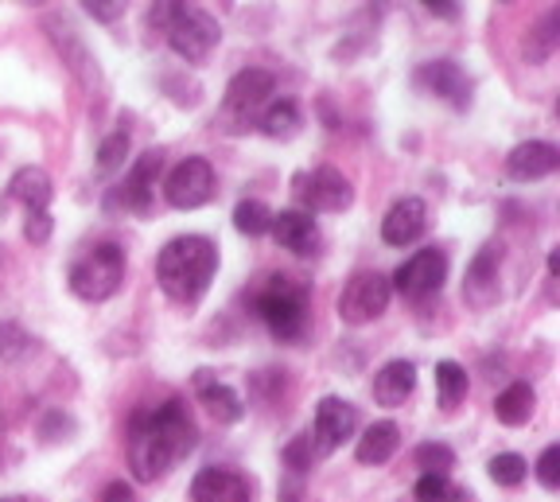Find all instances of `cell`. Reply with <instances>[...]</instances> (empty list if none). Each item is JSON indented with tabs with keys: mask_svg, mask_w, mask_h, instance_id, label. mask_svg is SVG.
Listing matches in <instances>:
<instances>
[{
	"mask_svg": "<svg viewBox=\"0 0 560 502\" xmlns=\"http://www.w3.org/2000/svg\"><path fill=\"white\" fill-rule=\"evenodd\" d=\"M129 436V471L140 483H156L184 456L195 452L199 429L179 397H167L156 409H137L125 424Z\"/></svg>",
	"mask_w": 560,
	"mask_h": 502,
	"instance_id": "cell-1",
	"label": "cell"
},
{
	"mask_svg": "<svg viewBox=\"0 0 560 502\" xmlns=\"http://www.w3.org/2000/svg\"><path fill=\"white\" fill-rule=\"evenodd\" d=\"M219 273V249L202 234H179L156 257V281L172 304H199Z\"/></svg>",
	"mask_w": 560,
	"mask_h": 502,
	"instance_id": "cell-2",
	"label": "cell"
},
{
	"mask_svg": "<svg viewBox=\"0 0 560 502\" xmlns=\"http://www.w3.org/2000/svg\"><path fill=\"white\" fill-rule=\"evenodd\" d=\"M152 20L167 32L172 51L187 62H207L222 39L219 20L210 16L207 9H199V4H156Z\"/></svg>",
	"mask_w": 560,
	"mask_h": 502,
	"instance_id": "cell-3",
	"label": "cell"
},
{
	"mask_svg": "<svg viewBox=\"0 0 560 502\" xmlns=\"http://www.w3.org/2000/svg\"><path fill=\"white\" fill-rule=\"evenodd\" d=\"M125 284V249L117 242H102L90 254H82L70 265V292L90 304L117 296V289Z\"/></svg>",
	"mask_w": 560,
	"mask_h": 502,
	"instance_id": "cell-4",
	"label": "cell"
},
{
	"mask_svg": "<svg viewBox=\"0 0 560 502\" xmlns=\"http://www.w3.org/2000/svg\"><path fill=\"white\" fill-rule=\"evenodd\" d=\"M257 312H261L265 327H269L277 339L292 343L307 327V289L284 273L269 277V284H265L261 296H257Z\"/></svg>",
	"mask_w": 560,
	"mask_h": 502,
	"instance_id": "cell-5",
	"label": "cell"
},
{
	"mask_svg": "<svg viewBox=\"0 0 560 502\" xmlns=\"http://www.w3.org/2000/svg\"><path fill=\"white\" fill-rule=\"evenodd\" d=\"M292 191H296V199L307 207V214H339L354 203V187H350V179L331 164L300 172Z\"/></svg>",
	"mask_w": 560,
	"mask_h": 502,
	"instance_id": "cell-6",
	"label": "cell"
},
{
	"mask_svg": "<svg viewBox=\"0 0 560 502\" xmlns=\"http://www.w3.org/2000/svg\"><path fill=\"white\" fill-rule=\"evenodd\" d=\"M272 90H277V79L265 67H245L230 79L226 97H222V121H230L234 129H245L254 121L257 109L265 102H272Z\"/></svg>",
	"mask_w": 560,
	"mask_h": 502,
	"instance_id": "cell-7",
	"label": "cell"
},
{
	"mask_svg": "<svg viewBox=\"0 0 560 502\" xmlns=\"http://www.w3.org/2000/svg\"><path fill=\"white\" fill-rule=\"evenodd\" d=\"M389 296H394V289L382 273H354L339 292V319L350 327L374 324L389 308Z\"/></svg>",
	"mask_w": 560,
	"mask_h": 502,
	"instance_id": "cell-8",
	"label": "cell"
},
{
	"mask_svg": "<svg viewBox=\"0 0 560 502\" xmlns=\"http://www.w3.org/2000/svg\"><path fill=\"white\" fill-rule=\"evenodd\" d=\"M214 195V167L202 156H187L167 172L164 179V199L175 211H195V207L210 203Z\"/></svg>",
	"mask_w": 560,
	"mask_h": 502,
	"instance_id": "cell-9",
	"label": "cell"
},
{
	"mask_svg": "<svg viewBox=\"0 0 560 502\" xmlns=\"http://www.w3.org/2000/svg\"><path fill=\"white\" fill-rule=\"evenodd\" d=\"M359 432V409L342 401V397H324L315 406V424H312V448L315 456H331L339 444H347Z\"/></svg>",
	"mask_w": 560,
	"mask_h": 502,
	"instance_id": "cell-10",
	"label": "cell"
},
{
	"mask_svg": "<svg viewBox=\"0 0 560 502\" xmlns=\"http://www.w3.org/2000/svg\"><path fill=\"white\" fill-rule=\"evenodd\" d=\"M444 277H447V254L444 249H420L417 257H409V261L397 269L394 281H389V289H397L405 300L417 304V300L440 292Z\"/></svg>",
	"mask_w": 560,
	"mask_h": 502,
	"instance_id": "cell-11",
	"label": "cell"
},
{
	"mask_svg": "<svg viewBox=\"0 0 560 502\" xmlns=\"http://www.w3.org/2000/svg\"><path fill=\"white\" fill-rule=\"evenodd\" d=\"M417 86L424 90V94L452 102V109H459V114L471 106V79H467L464 67H459V62H452V59L420 62V67H417Z\"/></svg>",
	"mask_w": 560,
	"mask_h": 502,
	"instance_id": "cell-12",
	"label": "cell"
},
{
	"mask_svg": "<svg viewBox=\"0 0 560 502\" xmlns=\"http://www.w3.org/2000/svg\"><path fill=\"white\" fill-rule=\"evenodd\" d=\"M164 172V152L149 149L137 164L125 172V184L117 187V203L132 214H149L152 211V199H156V179Z\"/></svg>",
	"mask_w": 560,
	"mask_h": 502,
	"instance_id": "cell-13",
	"label": "cell"
},
{
	"mask_svg": "<svg viewBox=\"0 0 560 502\" xmlns=\"http://www.w3.org/2000/svg\"><path fill=\"white\" fill-rule=\"evenodd\" d=\"M499 269H502V242H487L467 265L464 296L471 308H490L499 300Z\"/></svg>",
	"mask_w": 560,
	"mask_h": 502,
	"instance_id": "cell-14",
	"label": "cell"
},
{
	"mask_svg": "<svg viewBox=\"0 0 560 502\" xmlns=\"http://www.w3.org/2000/svg\"><path fill=\"white\" fill-rule=\"evenodd\" d=\"M269 234L277 238L280 249H289V254H296V257H315V254H319V246H324V238H319V226H315V219L307 211L272 214Z\"/></svg>",
	"mask_w": 560,
	"mask_h": 502,
	"instance_id": "cell-15",
	"label": "cell"
},
{
	"mask_svg": "<svg viewBox=\"0 0 560 502\" xmlns=\"http://www.w3.org/2000/svg\"><path fill=\"white\" fill-rule=\"evenodd\" d=\"M191 502H254V494L234 467H202L191 479Z\"/></svg>",
	"mask_w": 560,
	"mask_h": 502,
	"instance_id": "cell-16",
	"label": "cell"
},
{
	"mask_svg": "<svg viewBox=\"0 0 560 502\" xmlns=\"http://www.w3.org/2000/svg\"><path fill=\"white\" fill-rule=\"evenodd\" d=\"M424 226H429V207H424V199L409 195V199H397V203L385 211L382 242L385 246H409V242H417L420 234H424Z\"/></svg>",
	"mask_w": 560,
	"mask_h": 502,
	"instance_id": "cell-17",
	"label": "cell"
},
{
	"mask_svg": "<svg viewBox=\"0 0 560 502\" xmlns=\"http://www.w3.org/2000/svg\"><path fill=\"white\" fill-rule=\"evenodd\" d=\"M557 167H560V152L545 141H525L506 156V172L517 184H537V179L552 176Z\"/></svg>",
	"mask_w": 560,
	"mask_h": 502,
	"instance_id": "cell-18",
	"label": "cell"
},
{
	"mask_svg": "<svg viewBox=\"0 0 560 502\" xmlns=\"http://www.w3.org/2000/svg\"><path fill=\"white\" fill-rule=\"evenodd\" d=\"M374 401L382 409H397L409 401V394L417 389V366L405 359H394V362H385L382 371L374 374Z\"/></svg>",
	"mask_w": 560,
	"mask_h": 502,
	"instance_id": "cell-19",
	"label": "cell"
},
{
	"mask_svg": "<svg viewBox=\"0 0 560 502\" xmlns=\"http://www.w3.org/2000/svg\"><path fill=\"white\" fill-rule=\"evenodd\" d=\"M195 394H199V406L207 409L214 421H222V424L242 421V413H245L242 397H237L226 382H214L207 371H199V374H195Z\"/></svg>",
	"mask_w": 560,
	"mask_h": 502,
	"instance_id": "cell-20",
	"label": "cell"
},
{
	"mask_svg": "<svg viewBox=\"0 0 560 502\" xmlns=\"http://www.w3.org/2000/svg\"><path fill=\"white\" fill-rule=\"evenodd\" d=\"M397 448H401V429H397L394 421H374L366 432H362L354 456H359V464H366V467H382L397 456Z\"/></svg>",
	"mask_w": 560,
	"mask_h": 502,
	"instance_id": "cell-21",
	"label": "cell"
},
{
	"mask_svg": "<svg viewBox=\"0 0 560 502\" xmlns=\"http://www.w3.org/2000/svg\"><path fill=\"white\" fill-rule=\"evenodd\" d=\"M534 409H537V389L529 386V382H510V386L494 397V417H499L506 429H522V424H529Z\"/></svg>",
	"mask_w": 560,
	"mask_h": 502,
	"instance_id": "cell-22",
	"label": "cell"
},
{
	"mask_svg": "<svg viewBox=\"0 0 560 502\" xmlns=\"http://www.w3.org/2000/svg\"><path fill=\"white\" fill-rule=\"evenodd\" d=\"M257 125H261L265 137H277V141H289L296 137L300 125H304V114H300L296 97H272L269 106L257 114Z\"/></svg>",
	"mask_w": 560,
	"mask_h": 502,
	"instance_id": "cell-23",
	"label": "cell"
},
{
	"mask_svg": "<svg viewBox=\"0 0 560 502\" xmlns=\"http://www.w3.org/2000/svg\"><path fill=\"white\" fill-rule=\"evenodd\" d=\"M9 195L16 203H24L27 211H47L51 207V176L44 167H20L9 184Z\"/></svg>",
	"mask_w": 560,
	"mask_h": 502,
	"instance_id": "cell-24",
	"label": "cell"
},
{
	"mask_svg": "<svg viewBox=\"0 0 560 502\" xmlns=\"http://www.w3.org/2000/svg\"><path fill=\"white\" fill-rule=\"evenodd\" d=\"M467 371L459 362H436V401L444 413H455V409L467 401Z\"/></svg>",
	"mask_w": 560,
	"mask_h": 502,
	"instance_id": "cell-25",
	"label": "cell"
},
{
	"mask_svg": "<svg viewBox=\"0 0 560 502\" xmlns=\"http://www.w3.org/2000/svg\"><path fill=\"white\" fill-rule=\"evenodd\" d=\"M557 39H560V12H549V16L529 32V39H525V59L545 62L552 51H557Z\"/></svg>",
	"mask_w": 560,
	"mask_h": 502,
	"instance_id": "cell-26",
	"label": "cell"
},
{
	"mask_svg": "<svg viewBox=\"0 0 560 502\" xmlns=\"http://www.w3.org/2000/svg\"><path fill=\"white\" fill-rule=\"evenodd\" d=\"M234 226L242 230L245 238H261L272 226V211L261 199H242V203L234 207Z\"/></svg>",
	"mask_w": 560,
	"mask_h": 502,
	"instance_id": "cell-27",
	"label": "cell"
},
{
	"mask_svg": "<svg viewBox=\"0 0 560 502\" xmlns=\"http://www.w3.org/2000/svg\"><path fill=\"white\" fill-rule=\"evenodd\" d=\"M417 467H420V476H447V471L455 467V452L447 448V444H440V441L420 444V448H417Z\"/></svg>",
	"mask_w": 560,
	"mask_h": 502,
	"instance_id": "cell-28",
	"label": "cell"
},
{
	"mask_svg": "<svg viewBox=\"0 0 560 502\" xmlns=\"http://www.w3.org/2000/svg\"><path fill=\"white\" fill-rule=\"evenodd\" d=\"M487 471L499 487H517L525 476H529V467H525V459L517 456V452H499V456L490 459Z\"/></svg>",
	"mask_w": 560,
	"mask_h": 502,
	"instance_id": "cell-29",
	"label": "cell"
},
{
	"mask_svg": "<svg viewBox=\"0 0 560 502\" xmlns=\"http://www.w3.org/2000/svg\"><path fill=\"white\" fill-rule=\"evenodd\" d=\"M27 351H32V335H27L16 319H4V324H0V359L20 362Z\"/></svg>",
	"mask_w": 560,
	"mask_h": 502,
	"instance_id": "cell-30",
	"label": "cell"
},
{
	"mask_svg": "<svg viewBox=\"0 0 560 502\" xmlns=\"http://www.w3.org/2000/svg\"><path fill=\"white\" fill-rule=\"evenodd\" d=\"M125 156H129V129L121 125V129H114L97 144V164H102L105 172H114V167L125 164Z\"/></svg>",
	"mask_w": 560,
	"mask_h": 502,
	"instance_id": "cell-31",
	"label": "cell"
},
{
	"mask_svg": "<svg viewBox=\"0 0 560 502\" xmlns=\"http://www.w3.org/2000/svg\"><path fill=\"white\" fill-rule=\"evenodd\" d=\"M412 499L417 502H455L459 491H455L447 476H420L417 487H412Z\"/></svg>",
	"mask_w": 560,
	"mask_h": 502,
	"instance_id": "cell-32",
	"label": "cell"
},
{
	"mask_svg": "<svg viewBox=\"0 0 560 502\" xmlns=\"http://www.w3.org/2000/svg\"><path fill=\"white\" fill-rule=\"evenodd\" d=\"M315 448H312V436L307 432H300L296 441L284 448V464H289V471L292 476H304V471H312V464H315Z\"/></svg>",
	"mask_w": 560,
	"mask_h": 502,
	"instance_id": "cell-33",
	"label": "cell"
},
{
	"mask_svg": "<svg viewBox=\"0 0 560 502\" xmlns=\"http://www.w3.org/2000/svg\"><path fill=\"white\" fill-rule=\"evenodd\" d=\"M51 211H27L24 219V238L32 242V246H44L47 238H51Z\"/></svg>",
	"mask_w": 560,
	"mask_h": 502,
	"instance_id": "cell-34",
	"label": "cell"
},
{
	"mask_svg": "<svg viewBox=\"0 0 560 502\" xmlns=\"http://www.w3.org/2000/svg\"><path fill=\"white\" fill-rule=\"evenodd\" d=\"M537 479H541V487H549V491L560 487V448L557 444H549V448L541 452V459H537Z\"/></svg>",
	"mask_w": 560,
	"mask_h": 502,
	"instance_id": "cell-35",
	"label": "cell"
},
{
	"mask_svg": "<svg viewBox=\"0 0 560 502\" xmlns=\"http://www.w3.org/2000/svg\"><path fill=\"white\" fill-rule=\"evenodd\" d=\"M82 9H86L94 20H105V24H109V20H117V16H121V12H125V4H117V0H86V4H82Z\"/></svg>",
	"mask_w": 560,
	"mask_h": 502,
	"instance_id": "cell-36",
	"label": "cell"
},
{
	"mask_svg": "<svg viewBox=\"0 0 560 502\" xmlns=\"http://www.w3.org/2000/svg\"><path fill=\"white\" fill-rule=\"evenodd\" d=\"M102 502H137V491H132L125 479H114V483L102 491Z\"/></svg>",
	"mask_w": 560,
	"mask_h": 502,
	"instance_id": "cell-37",
	"label": "cell"
},
{
	"mask_svg": "<svg viewBox=\"0 0 560 502\" xmlns=\"http://www.w3.org/2000/svg\"><path fill=\"white\" fill-rule=\"evenodd\" d=\"M424 9H429L432 16H444V20H459V4H452V0H447V4H424Z\"/></svg>",
	"mask_w": 560,
	"mask_h": 502,
	"instance_id": "cell-38",
	"label": "cell"
},
{
	"mask_svg": "<svg viewBox=\"0 0 560 502\" xmlns=\"http://www.w3.org/2000/svg\"><path fill=\"white\" fill-rule=\"evenodd\" d=\"M0 502H27V499H20V494H9V499H0Z\"/></svg>",
	"mask_w": 560,
	"mask_h": 502,
	"instance_id": "cell-39",
	"label": "cell"
}]
</instances>
